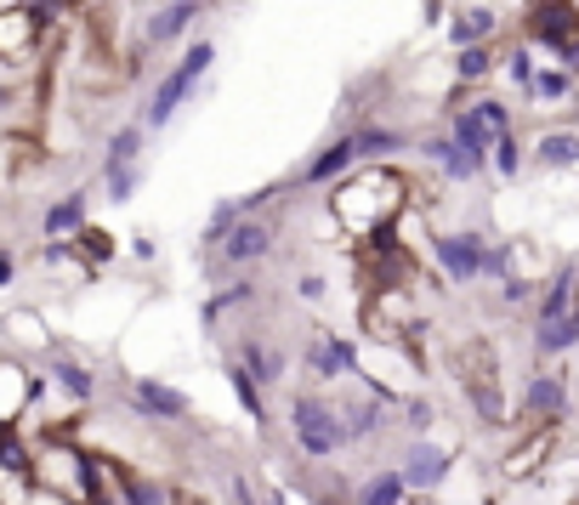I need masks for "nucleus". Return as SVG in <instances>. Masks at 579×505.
<instances>
[{"label": "nucleus", "instance_id": "obj_13", "mask_svg": "<svg viewBox=\"0 0 579 505\" xmlns=\"http://www.w3.org/2000/svg\"><path fill=\"white\" fill-rule=\"evenodd\" d=\"M239 364H244V375H250L256 387H262V381H267V387H273V381H285V352H279V346L244 341V358H239Z\"/></svg>", "mask_w": 579, "mask_h": 505}, {"label": "nucleus", "instance_id": "obj_20", "mask_svg": "<svg viewBox=\"0 0 579 505\" xmlns=\"http://www.w3.org/2000/svg\"><path fill=\"white\" fill-rule=\"evenodd\" d=\"M426 154H432L449 176H455V182H466V176H477V171H483V160H471L466 154V148H455V142H432V148H426Z\"/></svg>", "mask_w": 579, "mask_h": 505}, {"label": "nucleus", "instance_id": "obj_25", "mask_svg": "<svg viewBox=\"0 0 579 505\" xmlns=\"http://www.w3.org/2000/svg\"><path fill=\"white\" fill-rule=\"evenodd\" d=\"M540 160H545V165H574V160H579V137H568V131H563V137H545V142H540Z\"/></svg>", "mask_w": 579, "mask_h": 505}, {"label": "nucleus", "instance_id": "obj_12", "mask_svg": "<svg viewBox=\"0 0 579 505\" xmlns=\"http://www.w3.org/2000/svg\"><path fill=\"white\" fill-rule=\"evenodd\" d=\"M80 227H86V188L80 193H63L58 205L46 211V233H52V239H74Z\"/></svg>", "mask_w": 579, "mask_h": 505}, {"label": "nucleus", "instance_id": "obj_30", "mask_svg": "<svg viewBox=\"0 0 579 505\" xmlns=\"http://www.w3.org/2000/svg\"><path fill=\"white\" fill-rule=\"evenodd\" d=\"M404 415H410L415 432H426V426H432V403H426V397H410V403H404Z\"/></svg>", "mask_w": 579, "mask_h": 505}, {"label": "nucleus", "instance_id": "obj_19", "mask_svg": "<svg viewBox=\"0 0 579 505\" xmlns=\"http://www.w3.org/2000/svg\"><path fill=\"white\" fill-rule=\"evenodd\" d=\"M52 381L74 397V403H91V392H97V381H91V369H80V364H68V358H58L52 364Z\"/></svg>", "mask_w": 579, "mask_h": 505}, {"label": "nucleus", "instance_id": "obj_8", "mask_svg": "<svg viewBox=\"0 0 579 505\" xmlns=\"http://www.w3.org/2000/svg\"><path fill=\"white\" fill-rule=\"evenodd\" d=\"M449 466H455V460H449V449L415 443V449L404 454V471H398V477H404V489H438L443 477H449Z\"/></svg>", "mask_w": 579, "mask_h": 505}, {"label": "nucleus", "instance_id": "obj_4", "mask_svg": "<svg viewBox=\"0 0 579 505\" xmlns=\"http://www.w3.org/2000/svg\"><path fill=\"white\" fill-rule=\"evenodd\" d=\"M46 40V7H7L0 12V63H29Z\"/></svg>", "mask_w": 579, "mask_h": 505}, {"label": "nucleus", "instance_id": "obj_27", "mask_svg": "<svg viewBox=\"0 0 579 505\" xmlns=\"http://www.w3.org/2000/svg\"><path fill=\"white\" fill-rule=\"evenodd\" d=\"M131 193H137V165H109V199L125 205Z\"/></svg>", "mask_w": 579, "mask_h": 505}, {"label": "nucleus", "instance_id": "obj_29", "mask_svg": "<svg viewBox=\"0 0 579 505\" xmlns=\"http://www.w3.org/2000/svg\"><path fill=\"white\" fill-rule=\"evenodd\" d=\"M517 160H523V154H517V142H512V137H500V142H494V171H500V176H517Z\"/></svg>", "mask_w": 579, "mask_h": 505}, {"label": "nucleus", "instance_id": "obj_28", "mask_svg": "<svg viewBox=\"0 0 579 505\" xmlns=\"http://www.w3.org/2000/svg\"><path fill=\"white\" fill-rule=\"evenodd\" d=\"M528 97H568V74H534Z\"/></svg>", "mask_w": 579, "mask_h": 505}, {"label": "nucleus", "instance_id": "obj_18", "mask_svg": "<svg viewBox=\"0 0 579 505\" xmlns=\"http://www.w3.org/2000/svg\"><path fill=\"white\" fill-rule=\"evenodd\" d=\"M358 505H410V489H404V477H398V471H381V477H369V483L358 489Z\"/></svg>", "mask_w": 579, "mask_h": 505}, {"label": "nucleus", "instance_id": "obj_1", "mask_svg": "<svg viewBox=\"0 0 579 505\" xmlns=\"http://www.w3.org/2000/svg\"><path fill=\"white\" fill-rule=\"evenodd\" d=\"M330 216L347 227V233H358V239H387V227L404 216V176H392L381 165L358 171L352 182L336 188Z\"/></svg>", "mask_w": 579, "mask_h": 505}, {"label": "nucleus", "instance_id": "obj_33", "mask_svg": "<svg viewBox=\"0 0 579 505\" xmlns=\"http://www.w3.org/2000/svg\"><path fill=\"white\" fill-rule=\"evenodd\" d=\"M131 256L137 262H154V239H131Z\"/></svg>", "mask_w": 579, "mask_h": 505}, {"label": "nucleus", "instance_id": "obj_21", "mask_svg": "<svg viewBox=\"0 0 579 505\" xmlns=\"http://www.w3.org/2000/svg\"><path fill=\"white\" fill-rule=\"evenodd\" d=\"M228 381H234V392H239V403H244V415H250V420H267V397H262V387L244 375V364H228Z\"/></svg>", "mask_w": 579, "mask_h": 505}, {"label": "nucleus", "instance_id": "obj_7", "mask_svg": "<svg viewBox=\"0 0 579 505\" xmlns=\"http://www.w3.org/2000/svg\"><path fill=\"white\" fill-rule=\"evenodd\" d=\"M216 250H222V262L250 267V262H262L267 250H273V227H267V222H256V216H239V227H234V233L222 239Z\"/></svg>", "mask_w": 579, "mask_h": 505}, {"label": "nucleus", "instance_id": "obj_32", "mask_svg": "<svg viewBox=\"0 0 579 505\" xmlns=\"http://www.w3.org/2000/svg\"><path fill=\"white\" fill-rule=\"evenodd\" d=\"M301 295H307V301L324 295V279H318V273H307V279H301Z\"/></svg>", "mask_w": 579, "mask_h": 505}, {"label": "nucleus", "instance_id": "obj_24", "mask_svg": "<svg viewBox=\"0 0 579 505\" xmlns=\"http://www.w3.org/2000/svg\"><path fill=\"white\" fill-rule=\"evenodd\" d=\"M239 216H244V211H239V199H222V205L211 211V222H205V239L222 244V239H228L234 227H239Z\"/></svg>", "mask_w": 579, "mask_h": 505}, {"label": "nucleus", "instance_id": "obj_31", "mask_svg": "<svg viewBox=\"0 0 579 505\" xmlns=\"http://www.w3.org/2000/svg\"><path fill=\"white\" fill-rule=\"evenodd\" d=\"M512 80L528 91V80H534V63H528V52H512Z\"/></svg>", "mask_w": 579, "mask_h": 505}, {"label": "nucleus", "instance_id": "obj_16", "mask_svg": "<svg viewBox=\"0 0 579 505\" xmlns=\"http://www.w3.org/2000/svg\"><path fill=\"white\" fill-rule=\"evenodd\" d=\"M68 256H80V262H91V267H103V262H114V239L103 233V227H80V233L68 239Z\"/></svg>", "mask_w": 579, "mask_h": 505}, {"label": "nucleus", "instance_id": "obj_26", "mask_svg": "<svg viewBox=\"0 0 579 505\" xmlns=\"http://www.w3.org/2000/svg\"><path fill=\"white\" fill-rule=\"evenodd\" d=\"M461 80H483V74L494 68V58H489V46H466V52H461Z\"/></svg>", "mask_w": 579, "mask_h": 505}, {"label": "nucleus", "instance_id": "obj_5", "mask_svg": "<svg viewBox=\"0 0 579 505\" xmlns=\"http://www.w3.org/2000/svg\"><path fill=\"white\" fill-rule=\"evenodd\" d=\"M35 387H40V375H29L17 358H0V432H17L29 420Z\"/></svg>", "mask_w": 579, "mask_h": 505}, {"label": "nucleus", "instance_id": "obj_34", "mask_svg": "<svg viewBox=\"0 0 579 505\" xmlns=\"http://www.w3.org/2000/svg\"><path fill=\"white\" fill-rule=\"evenodd\" d=\"M0 285H12V256H0Z\"/></svg>", "mask_w": 579, "mask_h": 505}, {"label": "nucleus", "instance_id": "obj_17", "mask_svg": "<svg viewBox=\"0 0 579 505\" xmlns=\"http://www.w3.org/2000/svg\"><path fill=\"white\" fill-rule=\"evenodd\" d=\"M489 35H494V12H483V7L461 12V17H455V29H449V40H455L461 52H466V46H483Z\"/></svg>", "mask_w": 579, "mask_h": 505}, {"label": "nucleus", "instance_id": "obj_3", "mask_svg": "<svg viewBox=\"0 0 579 505\" xmlns=\"http://www.w3.org/2000/svg\"><path fill=\"white\" fill-rule=\"evenodd\" d=\"M290 426H295L301 454H313V460H324V454L341 449V420H336V409H330L324 397H307V392H301V397L290 403Z\"/></svg>", "mask_w": 579, "mask_h": 505}, {"label": "nucleus", "instance_id": "obj_23", "mask_svg": "<svg viewBox=\"0 0 579 505\" xmlns=\"http://www.w3.org/2000/svg\"><path fill=\"white\" fill-rule=\"evenodd\" d=\"M392 148H404V137H398V131H375V125H369V131H352V154H358V160L392 154Z\"/></svg>", "mask_w": 579, "mask_h": 505}, {"label": "nucleus", "instance_id": "obj_14", "mask_svg": "<svg viewBox=\"0 0 579 505\" xmlns=\"http://www.w3.org/2000/svg\"><path fill=\"white\" fill-rule=\"evenodd\" d=\"M347 165H358V154H352V137H336V142L324 148L318 160H307V171H301V182H330V176H341Z\"/></svg>", "mask_w": 579, "mask_h": 505}, {"label": "nucleus", "instance_id": "obj_10", "mask_svg": "<svg viewBox=\"0 0 579 505\" xmlns=\"http://www.w3.org/2000/svg\"><path fill=\"white\" fill-rule=\"evenodd\" d=\"M551 443H557V426H534L512 454H506V477H534V466H545V454H551Z\"/></svg>", "mask_w": 579, "mask_h": 505}, {"label": "nucleus", "instance_id": "obj_6", "mask_svg": "<svg viewBox=\"0 0 579 505\" xmlns=\"http://www.w3.org/2000/svg\"><path fill=\"white\" fill-rule=\"evenodd\" d=\"M438 262H443V273L455 285H471L477 273L489 267V244L477 239V233H443L438 239Z\"/></svg>", "mask_w": 579, "mask_h": 505}, {"label": "nucleus", "instance_id": "obj_35", "mask_svg": "<svg viewBox=\"0 0 579 505\" xmlns=\"http://www.w3.org/2000/svg\"><path fill=\"white\" fill-rule=\"evenodd\" d=\"M262 505H285V494H279V489H273V494H267V500H262Z\"/></svg>", "mask_w": 579, "mask_h": 505}, {"label": "nucleus", "instance_id": "obj_11", "mask_svg": "<svg viewBox=\"0 0 579 505\" xmlns=\"http://www.w3.org/2000/svg\"><path fill=\"white\" fill-rule=\"evenodd\" d=\"M205 12V0H165V7L148 17V46H165V40H176L188 29V23Z\"/></svg>", "mask_w": 579, "mask_h": 505}, {"label": "nucleus", "instance_id": "obj_2", "mask_svg": "<svg viewBox=\"0 0 579 505\" xmlns=\"http://www.w3.org/2000/svg\"><path fill=\"white\" fill-rule=\"evenodd\" d=\"M211 63H216V46H211V40H193L188 52L176 58V68L160 80L154 103H148V125H154V131H160V125H171V114H176V109H182L188 97H193V86L205 80V68H211Z\"/></svg>", "mask_w": 579, "mask_h": 505}, {"label": "nucleus", "instance_id": "obj_9", "mask_svg": "<svg viewBox=\"0 0 579 505\" xmlns=\"http://www.w3.org/2000/svg\"><path fill=\"white\" fill-rule=\"evenodd\" d=\"M131 403L148 420H182L188 415V397L165 381H131Z\"/></svg>", "mask_w": 579, "mask_h": 505}, {"label": "nucleus", "instance_id": "obj_36", "mask_svg": "<svg viewBox=\"0 0 579 505\" xmlns=\"http://www.w3.org/2000/svg\"><path fill=\"white\" fill-rule=\"evenodd\" d=\"M540 7H551V0H540Z\"/></svg>", "mask_w": 579, "mask_h": 505}, {"label": "nucleus", "instance_id": "obj_15", "mask_svg": "<svg viewBox=\"0 0 579 505\" xmlns=\"http://www.w3.org/2000/svg\"><path fill=\"white\" fill-rule=\"evenodd\" d=\"M563 403H568V392H563L557 375H534V387H528V415H540V426H551L563 415Z\"/></svg>", "mask_w": 579, "mask_h": 505}, {"label": "nucleus", "instance_id": "obj_22", "mask_svg": "<svg viewBox=\"0 0 579 505\" xmlns=\"http://www.w3.org/2000/svg\"><path fill=\"white\" fill-rule=\"evenodd\" d=\"M137 154H142V125H119L109 137V165H137Z\"/></svg>", "mask_w": 579, "mask_h": 505}]
</instances>
